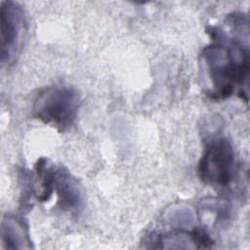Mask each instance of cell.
<instances>
[{
    "mask_svg": "<svg viewBox=\"0 0 250 250\" xmlns=\"http://www.w3.org/2000/svg\"><path fill=\"white\" fill-rule=\"evenodd\" d=\"M79 99L68 87L55 86L42 91L34 103V113L43 122L65 128L75 119Z\"/></svg>",
    "mask_w": 250,
    "mask_h": 250,
    "instance_id": "6da1fadb",
    "label": "cell"
},
{
    "mask_svg": "<svg viewBox=\"0 0 250 250\" xmlns=\"http://www.w3.org/2000/svg\"><path fill=\"white\" fill-rule=\"evenodd\" d=\"M198 172L207 184L227 186L234 172V154L230 144L225 139L213 142L200 160Z\"/></svg>",
    "mask_w": 250,
    "mask_h": 250,
    "instance_id": "7a4b0ae2",
    "label": "cell"
},
{
    "mask_svg": "<svg viewBox=\"0 0 250 250\" xmlns=\"http://www.w3.org/2000/svg\"><path fill=\"white\" fill-rule=\"evenodd\" d=\"M1 61L10 62L19 48L22 30V11L12 1L1 3Z\"/></svg>",
    "mask_w": 250,
    "mask_h": 250,
    "instance_id": "3957f363",
    "label": "cell"
},
{
    "mask_svg": "<svg viewBox=\"0 0 250 250\" xmlns=\"http://www.w3.org/2000/svg\"><path fill=\"white\" fill-rule=\"evenodd\" d=\"M46 188H53L56 189L61 204L71 211H77L81 205V195L78 186L71 179L70 175L62 169L52 170L47 175Z\"/></svg>",
    "mask_w": 250,
    "mask_h": 250,
    "instance_id": "277c9868",
    "label": "cell"
},
{
    "mask_svg": "<svg viewBox=\"0 0 250 250\" xmlns=\"http://www.w3.org/2000/svg\"><path fill=\"white\" fill-rule=\"evenodd\" d=\"M1 239L6 249H21L26 247V237L22 226L14 218L7 217L2 222Z\"/></svg>",
    "mask_w": 250,
    "mask_h": 250,
    "instance_id": "5b68a950",
    "label": "cell"
},
{
    "mask_svg": "<svg viewBox=\"0 0 250 250\" xmlns=\"http://www.w3.org/2000/svg\"><path fill=\"white\" fill-rule=\"evenodd\" d=\"M202 240L197 237L188 234V233H173L165 235L161 239L163 248H197V243H200Z\"/></svg>",
    "mask_w": 250,
    "mask_h": 250,
    "instance_id": "8992f818",
    "label": "cell"
},
{
    "mask_svg": "<svg viewBox=\"0 0 250 250\" xmlns=\"http://www.w3.org/2000/svg\"><path fill=\"white\" fill-rule=\"evenodd\" d=\"M169 220L172 225L176 226H186L189 225L192 222L191 213L189 210L187 209H177L171 212L169 216Z\"/></svg>",
    "mask_w": 250,
    "mask_h": 250,
    "instance_id": "52a82bcc",
    "label": "cell"
}]
</instances>
